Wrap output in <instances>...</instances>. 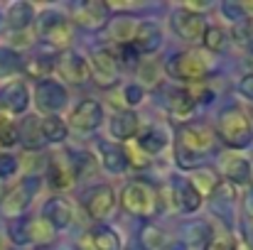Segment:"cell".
Returning a JSON list of instances; mask_svg holds the SVG:
<instances>
[{
    "label": "cell",
    "mask_w": 253,
    "mask_h": 250,
    "mask_svg": "<svg viewBox=\"0 0 253 250\" xmlns=\"http://www.w3.org/2000/svg\"><path fill=\"white\" fill-rule=\"evenodd\" d=\"M35 20V10L30 2H12L7 7V25L17 32V30H27L30 22Z\"/></svg>",
    "instance_id": "cell-23"
},
{
    "label": "cell",
    "mask_w": 253,
    "mask_h": 250,
    "mask_svg": "<svg viewBox=\"0 0 253 250\" xmlns=\"http://www.w3.org/2000/svg\"><path fill=\"white\" fill-rule=\"evenodd\" d=\"M194 106H197V103L189 98L187 91H172L168 98V110L174 120H187V118L192 115Z\"/></svg>",
    "instance_id": "cell-21"
},
{
    "label": "cell",
    "mask_w": 253,
    "mask_h": 250,
    "mask_svg": "<svg viewBox=\"0 0 253 250\" xmlns=\"http://www.w3.org/2000/svg\"><path fill=\"white\" fill-rule=\"evenodd\" d=\"M174 201H177L179 211H184V214H192L202 206V196L192 189L189 181H182V184L174 186Z\"/></svg>",
    "instance_id": "cell-24"
},
{
    "label": "cell",
    "mask_w": 253,
    "mask_h": 250,
    "mask_svg": "<svg viewBox=\"0 0 253 250\" xmlns=\"http://www.w3.org/2000/svg\"><path fill=\"white\" fill-rule=\"evenodd\" d=\"M121 206L130 214V216H138V218H150L158 214L160 209V194L158 189L145 181V179H133L123 186L121 191Z\"/></svg>",
    "instance_id": "cell-2"
},
{
    "label": "cell",
    "mask_w": 253,
    "mask_h": 250,
    "mask_svg": "<svg viewBox=\"0 0 253 250\" xmlns=\"http://www.w3.org/2000/svg\"><path fill=\"white\" fill-rule=\"evenodd\" d=\"M30 106V91L22 81H12L7 83L2 91H0V108L10 115H20L25 113Z\"/></svg>",
    "instance_id": "cell-15"
},
{
    "label": "cell",
    "mask_w": 253,
    "mask_h": 250,
    "mask_svg": "<svg viewBox=\"0 0 253 250\" xmlns=\"http://www.w3.org/2000/svg\"><path fill=\"white\" fill-rule=\"evenodd\" d=\"M219 138L234 147V150H244L253 143V125L251 118L241 110V108H226L219 115V125H216Z\"/></svg>",
    "instance_id": "cell-4"
},
{
    "label": "cell",
    "mask_w": 253,
    "mask_h": 250,
    "mask_svg": "<svg viewBox=\"0 0 253 250\" xmlns=\"http://www.w3.org/2000/svg\"><path fill=\"white\" fill-rule=\"evenodd\" d=\"M15 250H17V248H15Z\"/></svg>",
    "instance_id": "cell-46"
},
{
    "label": "cell",
    "mask_w": 253,
    "mask_h": 250,
    "mask_svg": "<svg viewBox=\"0 0 253 250\" xmlns=\"http://www.w3.org/2000/svg\"><path fill=\"white\" fill-rule=\"evenodd\" d=\"M204 250H236V241H234V236H229V233H214V236L207 241Z\"/></svg>",
    "instance_id": "cell-37"
},
{
    "label": "cell",
    "mask_w": 253,
    "mask_h": 250,
    "mask_svg": "<svg viewBox=\"0 0 253 250\" xmlns=\"http://www.w3.org/2000/svg\"><path fill=\"white\" fill-rule=\"evenodd\" d=\"M184 236H187V243H202V241H207V236H209V226H207L204 221L187 223V226H184Z\"/></svg>",
    "instance_id": "cell-36"
},
{
    "label": "cell",
    "mask_w": 253,
    "mask_h": 250,
    "mask_svg": "<svg viewBox=\"0 0 253 250\" xmlns=\"http://www.w3.org/2000/svg\"><path fill=\"white\" fill-rule=\"evenodd\" d=\"M108 20H111V12L106 2H98V0H88L84 5H79L74 12V22L84 30H103L108 27Z\"/></svg>",
    "instance_id": "cell-13"
},
{
    "label": "cell",
    "mask_w": 253,
    "mask_h": 250,
    "mask_svg": "<svg viewBox=\"0 0 253 250\" xmlns=\"http://www.w3.org/2000/svg\"><path fill=\"white\" fill-rule=\"evenodd\" d=\"M239 91H241L246 98H251V101H253V74H249V76H244V79H241V83H239Z\"/></svg>",
    "instance_id": "cell-43"
},
{
    "label": "cell",
    "mask_w": 253,
    "mask_h": 250,
    "mask_svg": "<svg viewBox=\"0 0 253 250\" xmlns=\"http://www.w3.org/2000/svg\"><path fill=\"white\" fill-rule=\"evenodd\" d=\"M67 133H69V128H67V123L59 115L42 118V138H44V143H64Z\"/></svg>",
    "instance_id": "cell-25"
},
{
    "label": "cell",
    "mask_w": 253,
    "mask_h": 250,
    "mask_svg": "<svg viewBox=\"0 0 253 250\" xmlns=\"http://www.w3.org/2000/svg\"><path fill=\"white\" fill-rule=\"evenodd\" d=\"M67 101H69L67 88L59 81H54V79H44V81L37 83V88H35V103H37V108L44 110V113H49V115H57L67 106Z\"/></svg>",
    "instance_id": "cell-6"
},
{
    "label": "cell",
    "mask_w": 253,
    "mask_h": 250,
    "mask_svg": "<svg viewBox=\"0 0 253 250\" xmlns=\"http://www.w3.org/2000/svg\"><path fill=\"white\" fill-rule=\"evenodd\" d=\"M140 54H153L160 49L163 44V30L155 25V22H138L135 27V35H133V42H130Z\"/></svg>",
    "instance_id": "cell-17"
},
{
    "label": "cell",
    "mask_w": 253,
    "mask_h": 250,
    "mask_svg": "<svg viewBox=\"0 0 253 250\" xmlns=\"http://www.w3.org/2000/svg\"><path fill=\"white\" fill-rule=\"evenodd\" d=\"M172 27H174V32H177L182 39H187V42H199L202 35H204V30H207L204 17H202L199 12H189V10H184V7L172 15Z\"/></svg>",
    "instance_id": "cell-14"
},
{
    "label": "cell",
    "mask_w": 253,
    "mask_h": 250,
    "mask_svg": "<svg viewBox=\"0 0 253 250\" xmlns=\"http://www.w3.org/2000/svg\"><path fill=\"white\" fill-rule=\"evenodd\" d=\"M116 59H118V62H123L126 67H135V64H138V59H140V52H138L133 44H121V47H118Z\"/></svg>",
    "instance_id": "cell-39"
},
{
    "label": "cell",
    "mask_w": 253,
    "mask_h": 250,
    "mask_svg": "<svg viewBox=\"0 0 253 250\" xmlns=\"http://www.w3.org/2000/svg\"><path fill=\"white\" fill-rule=\"evenodd\" d=\"M47 177H49V184L59 191L74 186L77 181V165L69 155H52L49 157V167H47Z\"/></svg>",
    "instance_id": "cell-10"
},
{
    "label": "cell",
    "mask_w": 253,
    "mask_h": 250,
    "mask_svg": "<svg viewBox=\"0 0 253 250\" xmlns=\"http://www.w3.org/2000/svg\"><path fill=\"white\" fill-rule=\"evenodd\" d=\"M165 145H168V138H165V133H163L160 128H148V130L138 138V147H140L145 155H155V152L165 150Z\"/></svg>",
    "instance_id": "cell-27"
},
{
    "label": "cell",
    "mask_w": 253,
    "mask_h": 250,
    "mask_svg": "<svg viewBox=\"0 0 253 250\" xmlns=\"http://www.w3.org/2000/svg\"><path fill=\"white\" fill-rule=\"evenodd\" d=\"M91 76L93 81L98 83L101 88H111L113 83L118 81V59L111 49H96L91 57Z\"/></svg>",
    "instance_id": "cell-8"
},
{
    "label": "cell",
    "mask_w": 253,
    "mask_h": 250,
    "mask_svg": "<svg viewBox=\"0 0 253 250\" xmlns=\"http://www.w3.org/2000/svg\"><path fill=\"white\" fill-rule=\"evenodd\" d=\"M113 206H116V191L108 184H101V186H93L86 191L84 209L93 221H103L113 211Z\"/></svg>",
    "instance_id": "cell-9"
},
{
    "label": "cell",
    "mask_w": 253,
    "mask_h": 250,
    "mask_svg": "<svg viewBox=\"0 0 253 250\" xmlns=\"http://www.w3.org/2000/svg\"><path fill=\"white\" fill-rule=\"evenodd\" d=\"M17 135H20V143L27 147V150H40L44 145V138H42V120L37 115H27L22 120V125H17Z\"/></svg>",
    "instance_id": "cell-20"
},
{
    "label": "cell",
    "mask_w": 253,
    "mask_h": 250,
    "mask_svg": "<svg viewBox=\"0 0 253 250\" xmlns=\"http://www.w3.org/2000/svg\"><path fill=\"white\" fill-rule=\"evenodd\" d=\"M88 241H91L93 250H121L118 233H116L113 228H108V226H96V228H91Z\"/></svg>",
    "instance_id": "cell-22"
},
{
    "label": "cell",
    "mask_w": 253,
    "mask_h": 250,
    "mask_svg": "<svg viewBox=\"0 0 253 250\" xmlns=\"http://www.w3.org/2000/svg\"><path fill=\"white\" fill-rule=\"evenodd\" d=\"M140 246H143V250H160L165 246V233L158 226H143V231H140Z\"/></svg>",
    "instance_id": "cell-33"
},
{
    "label": "cell",
    "mask_w": 253,
    "mask_h": 250,
    "mask_svg": "<svg viewBox=\"0 0 253 250\" xmlns=\"http://www.w3.org/2000/svg\"><path fill=\"white\" fill-rule=\"evenodd\" d=\"M143 96H145V91L140 88V86H126V91H123V98H126V103L128 106H138L140 101H143Z\"/></svg>",
    "instance_id": "cell-42"
},
{
    "label": "cell",
    "mask_w": 253,
    "mask_h": 250,
    "mask_svg": "<svg viewBox=\"0 0 253 250\" xmlns=\"http://www.w3.org/2000/svg\"><path fill=\"white\" fill-rule=\"evenodd\" d=\"M202 42H204V47L209 52H221L226 47V32L221 27H216V25L214 27H207L204 35H202Z\"/></svg>",
    "instance_id": "cell-34"
},
{
    "label": "cell",
    "mask_w": 253,
    "mask_h": 250,
    "mask_svg": "<svg viewBox=\"0 0 253 250\" xmlns=\"http://www.w3.org/2000/svg\"><path fill=\"white\" fill-rule=\"evenodd\" d=\"M123 152H126V162L133 165L135 169H148L150 167V155H145L140 147H128Z\"/></svg>",
    "instance_id": "cell-38"
},
{
    "label": "cell",
    "mask_w": 253,
    "mask_h": 250,
    "mask_svg": "<svg viewBox=\"0 0 253 250\" xmlns=\"http://www.w3.org/2000/svg\"><path fill=\"white\" fill-rule=\"evenodd\" d=\"M221 10H224V15L231 17L234 22H246V20H249V17H246V7L239 5V2H224Z\"/></svg>",
    "instance_id": "cell-40"
},
{
    "label": "cell",
    "mask_w": 253,
    "mask_h": 250,
    "mask_svg": "<svg viewBox=\"0 0 253 250\" xmlns=\"http://www.w3.org/2000/svg\"><path fill=\"white\" fill-rule=\"evenodd\" d=\"M54 69L57 74L69 83H86L91 76V69H88V62L84 57H79L77 52H64L57 62H54Z\"/></svg>",
    "instance_id": "cell-11"
},
{
    "label": "cell",
    "mask_w": 253,
    "mask_h": 250,
    "mask_svg": "<svg viewBox=\"0 0 253 250\" xmlns=\"http://www.w3.org/2000/svg\"><path fill=\"white\" fill-rule=\"evenodd\" d=\"M101 152H103V167L108 169V172H113V174H118V172H123L128 162H126V152L123 150H118V145H108V143H101Z\"/></svg>",
    "instance_id": "cell-28"
},
{
    "label": "cell",
    "mask_w": 253,
    "mask_h": 250,
    "mask_svg": "<svg viewBox=\"0 0 253 250\" xmlns=\"http://www.w3.org/2000/svg\"><path fill=\"white\" fill-rule=\"evenodd\" d=\"M37 184H40V179H37V177H27V179H22V181H20V186L10 189V191L2 196L0 209H2V214H5L10 221H12V218H20V216H22V211L30 206V201H32V194H35Z\"/></svg>",
    "instance_id": "cell-5"
},
{
    "label": "cell",
    "mask_w": 253,
    "mask_h": 250,
    "mask_svg": "<svg viewBox=\"0 0 253 250\" xmlns=\"http://www.w3.org/2000/svg\"><path fill=\"white\" fill-rule=\"evenodd\" d=\"M163 250H179V248H163Z\"/></svg>",
    "instance_id": "cell-44"
},
{
    "label": "cell",
    "mask_w": 253,
    "mask_h": 250,
    "mask_svg": "<svg viewBox=\"0 0 253 250\" xmlns=\"http://www.w3.org/2000/svg\"><path fill=\"white\" fill-rule=\"evenodd\" d=\"M42 218H44L54 231H57V228H67V226L74 221V206H72L64 196H52V199L44 204Z\"/></svg>",
    "instance_id": "cell-16"
},
{
    "label": "cell",
    "mask_w": 253,
    "mask_h": 250,
    "mask_svg": "<svg viewBox=\"0 0 253 250\" xmlns=\"http://www.w3.org/2000/svg\"><path fill=\"white\" fill-rule=\"evenodd\" d=\"M165 69H168L169 76L177 79V81L202 83L209 76V71H211V62L207 59V54L189 49V52H177V54H172L168 59V64H165Z\"/></svg>",
    "instance_id": "cell-3"
},
{
    "label": "cell",
    "mask_w": 253,
    "mask_h": 250,
    "mask_svg": "<svg viewBox=\"0 0 253 250\" xmlns=\"http://www.w3.org/2000/svg\"><path fill=\"white\" fill-rule=\"evenodd\" d=\"M214 150V133L207 125H184L177 133L174 157L182 169H194L199 165L202 155Z\"/></svg>",
    "instance_id": "cell-1"
},
{
    "label": "cell",
    "mask_w": 253,
    "mask_h": 250,
    "mask_svg": "<svg viewBox=\"0 0 253 250\" xmlns=\"http://www.w3.org/2000/svg\"><path fill=\"white\" fill-rule=\"evenodd\" d=\"M69 123H72V128H77V130H82V133L96 130V128L103 123V108H101V103L93 101V98L82 101V103L72 110Z\"/></svg>",
    "instance_id": "cell-12"
},
{
    "label": "cell",
    "mask_w": 253,
    "mask_h": 250,
    "mask_svg": "<svg viewBox=\"0 0 253 250\" xmlns=\"http://www.w3.org/2000/svg\"><path fill=\"white\" fill-rule=\"evenodd\" d=\"M135 27H138V22H133L130 17H118V20H113V27H111L113 42H118V47H121V44H130V42H133V35H135Z\"/></svg>",
    "instance_id": "cell-29"
},
{
    "label": "cell",
    "mask_w": 253,
    "mask_h": 250,
    "mask_svg": "<svg viewBox=\"0 0 253 250\" xmlns=\"http://www.w3.org/2000/svg\"><path fill=\"white\" fill-rule=\"evenodd\" d=\"M20 143L17 125L10 118H0V147H15Z\"/></svg>",
    "instance_id": "cell-35"
},
{
    "label": "cell",
    "mask_w": 253,
    "mask_h": 250,
    "mask_svg": "<svg viewBox=\"0 0 253 250\" xmlns=\"http://www.w3.org/2000/svg\"><path fill=\"white\" fill-rule=\"evenodd\" d=\"M7 233H10V241H12L15 246L30 243V218H27V216L12 218L10 226H7Z\"/></svg>",
    "instance_id": "cell-31"
},
{
    "label": "cell",
    "mask_w": 253,
    "mask_h": 250,
    "mask_svg": "<svg viewBox=\"0 0 253 250\" xmlns=\"http://www.w3.org/2000/svg\"><path fill=\"white\" fill-rule=\"evenodd\" d=\"M40 35L49 47H57V49H67L72 44V27L57 12H44L40 17Z\"/></svg>",
    "instance_id": "cell-7"
},
{
    "label": "cell",
    "mask_w": 253,
    "mask_h": 250,
    "mask_svg": "<svg viewBox=\"0 0 253 250\" xmlns=\"http://www.w3.org/2000/svg\"><path fill=\"white\" fill-rule=\"evenodd\" d=\"M54 241V228L44 218H30V243H52Z\"/></svg>",
    "instance_id": "cell-30"
},
{
    "label": "cell",
    "mask_w": 253,
    "mask_h": 250,
    "mask_svg": "<svg viewBox=\"0 0 253 250\" xmlns=\"http://www.w3.org/2000/svg\"><path fill=\"white\" fill-rule=\"evenodd\" d=\"M138 128H140V118L133 110H118L111 118V135L121 143H128L130 138H135Z\"/></svg>",
    "instance_id": "cell-18"
},
{
    "label": "cell",
    "mask_w": 253,
    "mask_h": 250,
    "mask_svg": "<svg viewBox=\"0 0 253 250\" xmlns=\"http://www.w3.org/2000/svg\"><path fill=\"white\" fill-rule=\"evenodd\" d=\"M130 250H135V248H130Z\"/></svg>",
    "instance_id": "cell-45"
},
{
    "label": "cell",
    "mask_w": 253,
    "mask_h": 250,
    "mask_svg": "<svg viewBox=\"0 0 253 250\" xmlns=\"http://www.w3.org/2000/svg\"><path fill=\"white\" fill-rule=\"evenodd\" d=\"M17 160L12 155H0V179H7L17 172Z\"/></svg>",
    "instance_id": "cell-41"
},
{
    "label": "cell",
    "mask_w": 253,
    "mask_h": 250,
    "mask_svg": "<svg viewBox=\"0 0 253 250\" xmlns=\"http://www.w3.org/2000/svg\"><path fill=\"white\" fill-rule=\"evenodd\" d=\"M22 69V59L17 52L12 49H0V79L5 76H15Z\"/></svg>",
    "instance_id": "cell-32"
},
{
    "label": "cell",
    "mask_w": 253,
    "mask_h": 250,
    "mask_svg": "<svg viewBox=\"0 0 253 250\" xmlns=\"http://www.w3.org/2000/svg\"><path fill=\"white\" fill-rule=\"evenodd\" d=\"M189 184H192V189H194L199 196H211L214 189L219 186V177H216L211 169H197V172L192 174Z\"/></svg>",
    "instance_id": "cell-26"
},
{
    "label": "cell",
    "mask_w": 253,
    "mask_h": 250,
    "mask_svg": "<svg viewBox=\"0 0 253 250\" xmlns=\"http://www.w3.org/2000/svg\"><path fill=\"white\" fill-rule=\"evenodd\" d=\"M221 174L226 177L229 184H241L244 186V184L251 181V165L239 155H226L221 160Z\"/></svg>",
    "instance_id": "cell-19"
}]
</instances>
